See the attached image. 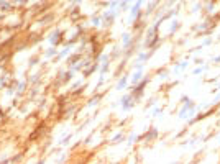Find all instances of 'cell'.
<instances>
[{
  "mask_svg": "<svg viewBox=\"0 0 220 164\" xmlns=\"http://www.w3.org/2000/svg\"><path fill=\"white\" fill-rule=\"evenodd\" d=\"M148 81H149V79L145 77L143 81H140L138 84H135V89H133V92H131V95H133L135 100H138L140 97L143 95V92H145V87H146V84H148Z\"/></svg>",
  "mask_w": 220,
  "mask_h": 164,
  "instance_id": "6da1fadb",
  "label": "cell"
},
{
  "mask_svg": "<svg viewBox=\"0 0 220 164\" xmlns=\"http://www.w3.org/2000/svg\"><path fill=\"white\" fill-rule=\"evenodd\" d=\"M120 102H122V108H123V110H130L131 107L135 105V102H137V100L133 99V95H131V94H128V95H125Z\"/></svg>",
  "mask_w": 220,
  "mask_h": 164,
  "instance_id": "7a4b0ae2",
  "label": "cell"
},
{
  "mask_svg": "<svg viewBox=\"0 0 220 164\" xmlns=\"http://www.w3.org/2000/svg\"><path fill=\"white\" fill-rule=\"evenodd\" d=\"M156 136H158V130H156V128H151L149 131H146V135L143 138H145L146 141H151V139H155Z\"/></svg>",
  "mask_w": 220,
  "mask_h": 164,
  "instance_id": "3957f363",
  "label": "cell"
},
{
  "mask_svg": "<svg viewBox=\"0 0 220 164\" xmlns=\"http://www.w3.org/2000/svg\"><path fill=\"white\" fill-rule=\"evenodd\" d=\"M127 82H128V76H123L117 84V90H123V87L127 85Z\"/></svg>",
  "mask_w": 220,
  "mask_h": 164,
  "instance_id": "277c9868",
  "label": "cell"
},
{
  "mask_svg": "<svg viewBox=\"0 0 220 164\" xmlns=\"http://www.w3.org/2000/svg\"><path fill=\"white\" fill-rule=\"evenodd\" d=\"M140 81H141V71H138L137 74H135L133 77H131V84H133V85H135V84H138Z\"/></svg>",
  "mask_w": 220,
  "mask_h": 164,
  "instance_id": "5b68a950",
  "label": "cell"
},
{
  "mask_svg": "<svg viewBox=\"0 0 220 164\" xmlns=\"http://www.w3.org/2000/svg\"><path fill=\"white\" fill-rule=\"evenodd\" d=\"M186 66H187V62H186V61H182L181 64H177L176 67H174V71H176V72H177V71H182V69L186 67Z\"/></svg>",
  "mask_w": 220,
  "mask_h": 164,
  "instance_id": "8992f818",
  "label": "cell"
},
{
  "mask_svg": "<svg viewBox=\"0 0 220 164\" xmlns=\"http://www.w3.org/2000/svg\"><path fill=\"white\" fill-rule=\"evenodd\" d=\"M123 41H125V48L130 44V34H123Z\"/></svg>",
  "mask_w": 220,
  "mask_h": 164,
  "instance_id": "52a82bcc",
  "label": "cell"
},
{
  "mask_svg": "<svg viewBox=\"0 0 220 164\" xmlns=\"http://www.w3.org/2000/svg\"><path fill=\"white\" fill-rule=\"evenodd\" d=\"M205 69H207V67H197V69L194 71V74H200V72H202V71H205Z\"/></svg>",
  "mask_w": 220,
  "mask_h": 164,
  "instance_id": "ba28073f",
  "label": "cell"
},
{
  "mask_svg": "<svg viewBox=\"0 0 220 164\" xmlns=\"http://www.w3.org/2000/svg\"><path fill=\"white\" fill-rule=\"evenodd\" d=\"M122 138H123V135H117V136L113 138V143H118V141H120Z\"/></svg>",
  "mask_w": 220,
  "mask_h": 164,
  "instance_id": "9c48e42d",
  "label": "cell"
},
{
  "mask_svg": "<svg viewBox=\"0 0 220 164\" xmlns=\"http://www.w3.org/2000/svg\"><path fill=\"white\" fill-rule=\"evenodd\" d=\"M99 23H100V18H94V20H92V25H95V26H97Z\"/></svg>",
  "mask_w": 220,
  "mask_h": 164,
  "instance_id": "30bf717a",
  "label": "cell"
},
{
  "mask_svg": "<svg viewBox=\"0 0 220 164\" xmlns=\"http://www.w3.org/2000/svg\"><path fill=\"white\" fill-rule=\"evenodd\" d=\"M202 44H204V46H207V44H210V38H207V40H205V41H204V43H202Z\"/></svg>",
  "mask_w": 220,
  "mask_h": 164,
  "instance_id": "8fae6325",
  "label": "cell"
},
{
  "mask_svg": "<svg viewBox=\"0 0 220 164\" xmlns=\"http://www.w3.org/2000/svg\"><path fill=\"white\" fill-rule=\"evenodd\" d=\"M54 53H56V51H54V49H49V51H48V54H46V56H53Z\"/></svg>",
  "mask_w": 220,
  "mask_h": 164,
  "instance_id": "7c38bea8",
  "label": "cell"
},
{
  "mask_svg": "<svg viewBox=\"0 0 220 164\" xmlns=\"http://www.w3.org/2000/svg\"><path fill=\"white\" fill-rule=\"evenodd\" d=\"M212 8H214V3H210V5L207 7V12H212Z\"/></svg>",
  "mask_w": 220,
  "mask_h": 164,
  "instance_id": "4fadbf2b",
  "label": "cell"
},
{
  "mask_svg": "<svg viewBox=\"0 0 220 164\" xmlns=\"http://www.w3.org/2000/svg\"><path fill=\"white\" fill-rule=\"evenodd\" d=\"M218 61H220V54L217 56V58H214V62H218Z\"/></svg>",
  "mask_w": 220,
  "mask_h": 164,
  "instance_id": "5bb4252c",
  "label": "cell"
},
{
  "mask_svg": "<svg viewBox=\"0 0 220 164\" xmlns=\"http://www.w3.org/2000/svg\"><path fill=\"white\" fill-rule=\"evenodd\" d=\"M218 90H220V85H218V87H217V89H215V92H218Z\"/></svg>",
  "mask_w": 220,
  "mask_h": 164,
  "instance_id": "9a60e30c",
  "label": "cell"
},
{
  "mask_svg": "<svg viewBox=\"0 0 220 164\" xmlns=\"http://www.w3.org/2000/svg\"><path fill=\"white\" fill-rule=\"evenodd\" d=\"M128 2H131V0H125V3H128Z\"/></svg>",
  "mask_w": 220,
  "mask_h": 164,
  "instance_id": "2e32d148",
  "label": "cell"
}]
</instances>
